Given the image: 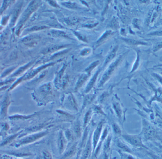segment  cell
Wrapping results in <instances>:
<instances>
[{
    "label": "cell",
    "mask_w": 162,
    "mask_h": 159,
    "mask_svg": "<svg viewBox=\"0 0 162 159\" xmlns=\"http://www.w3.org/2000/svg\"><path fill=\"white\" fill-rule=\"evenodd\" d=\"M74 33L76 36H77V37L80 40L82 41L83 42H87L86 38L85 36H84L81 33H79L78 32H74Z\"/></svg>",
    "instance_id": "obj_24"
},
{
    "label": "cell",
    "mask_w": 162,
    "mask_h": 159,
    "mask_svg": "<svg viewBox=\"0 0 162 159\" xmlns=\"http://www.w3.org/2000/svg\"><path fill=\"white\" fill-rule=\"evenodd\" d=\"M66 46L53 45L48 47V48L46 49L45 50H44V51H43V53L48 54V53H54V52L56 51L60 50L61 49L63 48Z\"/></svg>",
    "instance_id": "obj_8"
},
{
    "label": "cell",
    "mask_w": 162,
    "mask_h": 159,
    "mask_svg": "<svg viewBox=\"0 0 162 159\" xmlns=\"http://www.w3.org/2000/svg\"><path fill=\"white\" fill-rule=\"evenodd\" d=\"M99 72H100V71H98L94 75V77L92 78L91 81H90L89 83L88 84V85L87 86L86 89V93H88L89 91H90L91 89L92 88V87L94 86V85L95 83V81H96V79H97V78L98 75L99 74Z\"/></svg>",
    "instance_id": "obj_15"
},
{
    "label": "cell",
    "mask_w": 162,
    "mask_h": 159,
    "mask_svg": "<svg viewBox=\"0 0 162 159\" xmlns=\"http://www.w3.org/2000/svg\"><path fill=\"white\" fill-rule=\"evenodd\" d=\"M121 58H122V57H120V58L117 59L116 61L112 62L109 66L107 70L103 74V76L102 77V80L100 82L99 87L103 86V85L108 80V79H110L111 75L113 74V73H114V71L117 68V66H118V64H120V62L121 61Z\"/></svg>",
    "instance_id": "obj_3"
},
{
    "label": "cell",
    "mask_w": 162,
    "mask_h": 159,
    "mask_svg": "<svg viewBox=\"0 0 162 159\" xmlns=\"http://www.w3.org/2000/svg\"><path fill=\"white\" fill-rule=\"evenodd\" d=\"M51 35L55 37L65 38H69L68 35L65 32L61 30H52L50 32Z\"/></svg>",
    "instance_id": "obj_11"
},
{
    "label": "cell",
    "mask_w": 162,
    "mask_h": 159,
    "mask_svg": "<svg viewBox=\"0 0 162 159\" xmlns=\"http://www.w3.org/2000/svg\"><path fill=\"white\" fill-rule=\"evenodd\" d=\"M154 35H162V31L155 32Z\"/></svg>",
    "instance_id": "obj_31"
},
{
    "label": "cell",
    "mask_w": 162,
    "mask_h": 159,
    "mask_svg": "<svg viewBox=\"0 0 162 159\" xmlns=\"http://www.w3.org/2000/svg\"><path fill=\"white\" fill-rule=\"evenodd\" d=\"M11 82V81H7V82H3V83H0V86H3V85H6L7 84V83H9V82Z\"/></svg>",
    "instance_id": "obj_30"
},
{
    "label": "cell",
    "mask_w": 162,
    "mask_h": 159,
    "mask_svg": "<svg viewBox=\"0 0 162 159\" xmlns=\"http://www.w3.org/2000/svg\"><path fill=\"white\" fill-rule=\"evenodd\" d=\"M113 34V32L111 30H108L107 32H105L104 33V35L101 37L100 39H99V40L98 41V42H97V44H98V45H100V44H101V43H103V42L107 40V39L108 38L110 37V36L112 35Z\"/></svg>",
    "instance_id": "obj_13"
},
{
    "label": "cell",
    "mask_w": 162,
    "mask_h": 159,
    "mask_svg": "<svg viewBox=\"0 0 162 159\" xmlns=\"http://www.w3.org/2000/svg\"><path fill=\"white\" fill-rule=\"evenodd\" d=\"M46 132L38 133L36 134H33L32 135L29 136L28 137L25 138L20 141V144H25L31 143L41 138L47 134Z\"/></svg>",
    "instance_id": "obj_5"
},
{
    "label": "cell",
    "mask_w": 162,
    "mask_h": 159,
    "mask_svg": "<svg viewBox=\"0 0 162 159\" xmlns=\"http://www.w3.org/2000/svg\"><path fill=\"white\" fill-rule=\"evenodd\" d=\"M0 69H1V67H0Z\"/></svg>",
    "instance_id": "obj_33"
},
{
    "label": "cell",
    "mask_w": 162,
    "mask_h": 159,
    "mask_svg": "<svg viewBox=\"0 0 162 159\" xmlns=\"http://www.w3.org/2000/svg\"><path fill=\"white\" fill-rule=\"evenodd\" d=\"M0 14H1V13H0Z\"/></svg>",
    "instance_id": "obj_34"
},
{
    "label": "cell",
    "mask_w": 162,
    "mask_h": 159,
    "mask_svg": "<svg viewBox=\"0 0 162 159\" xmlns=\"http://www.w3.org/2000/svg\"><path fill=\"white\" fill-rule=\"evenodd\" d=\"M66 144V140L64 138L63 134L60 133L58 140V145H59V151L61 154L63 152Z\"/></svg>",
    "instance_id": "obj_12"
},
{
    "label": "cell",
    "mask_w": 162,
    "mask_h": 159,
    "mask_svg": "<svg viewBox=\"0 0 162 159\" xmlns=\"http://www.w3.org/2000/svg\"><path fill=\"white\" fill-rule=\"evenodd\" d=\"M55 64L54 62H53V63H51V64H47L43 65L42 66L39 67V68L35 69L32 70L30 72H29L26 73L22 78H21V79H19V80L17 81L13 85V86H11L10 89L11 90L13 89L14 87H15V86L17 85L18 84L21 83V82H23L24 81L27 80L31 79L32 78L34 77L35 75L37 74V73L40 72V71H42V70L45 69L46 68H47L48 67L53 65V64Z\"/></svg>",
    "instance_id": "obj_2"
},
{
    "label": "cell",
    "mask_w": 162,
    "mask_h": 159,
    "mask_svg": "<svg viewBox=\"0 0 162 159\" xmlns=\"http://www.w3.org/2000/svg\"><path fill=\"white\" fill-rule=\"evenodd\" d=\"M113 105L117 115H118V117H120L121 115V110L120 104L118 103H116Z\"/></svg>",
    "instance_id": "obj_22"
},
{
    "label": "cell",
    "mask_w": 162,
    "mask_h": 159,
    "mask_svg": "<svg viewBox=\"0 0 162 159\" xmlns=\"http://www.w3.org/2000/svg\"><path fill=\"white\" fill-rule=\"evenodd\" d=\"M39 39V37L37 35H30L24 38L22 42L25 45L29 46H33L37 43Z\"/></svg>",
    "instance_id": "obj_6"
},
{
    "label": "cell",
    "mask_w": 162,
    "mask_h": 159,
    "mask_svg": "<svg viewBox=\"0 0 162 159\" xmlns=\"http://www.w3.org/2000/svg\"><path fill=\"white\" fill-rule=\"evenodd\" d=\"M99 62V61H97V62H93L92 64H91V65H90L88 67V68H87L85 70V71L87 73H88V74H90L91 73L92 70L94 69V68L97 65H98Z\"/></svg>",
    "instance_id": "obj_18"
},
{
    "label": "cell",
    "mask_w": 162,
    "mask_h": 159,
    "mask_svg": "<svg viewBox=\"0 0 162 159\" xmlns=\"http://www.w3.org/2000/svg\"><path fill=\"white\" fill-rule=\"evenodd\" d=\"M91 53V49L90 48H84L81 51V55L82 56L88 55Z\"/></svg>",
    "instance_id": "obj_23"
},
{
    "label": "cell",
    "mask_w": 162,
    "mask_h": 159,
    "mask_svg": "<svg viewBox=\"0 0 162 159\" xmlns=\"http://www.w3.org/2000/svg\"><path fill=\"white\" fill-rule=\"evenodd\" d=\"M21 3L19 4L16 8L15 9L13 14V17L11 21V25H13L17 19L18 16L19 15V13L21 12Z\"/></svg>",
    "instance_id": "obj_9"
},
{
    "label": "cell",
    "mask_w": 162,
    "mask_h": 159,
    "mask_svg": "<svg viewBox=\"0 0 162 159\" xmlns=\"http://www.w3.org/2000/svg\"><path fill=\"white\" fill-rule=\"evenodd\" d=\"M75 151H76V147H75L74 146H73L71 147L70 149H69L68 152L65 154V155L63 157V158L65 159L66 158L70 156L71 155H72L73 154H74V152H75Z\"/></svg>",
    "instance_id": "obj_20"
},
{
    "label": "cell",
    "mask_w": 162,
    "mask_h": 159,
    "mask_svg": "<svg viewBox=\"0 0 162 159\" xmlns=\"http://www.w3.org/2000/svg\"><path fill=\"white\" fill-rule=\"evenodd\" d=\"M33 62H34V61H32V62H29V64H27L26 65H24L22 67H21L19 68V70H18V71H17L14 74L13 76H19V75L21 74L24 71H26L27 68H29V67H30V66L33 64Z\"/></svg>",
    "instance_id": "obj_16"
},
{
    "label": "cell",
    "mask_w": 162,
    "mask_h": 159,
    "mask_svg": "<svg viewBox=\"0 0 162 159\" xmlns=\"http://www.w3.org/2000/svg\"><path fill=\"white\" fill-rule=\"evenodd\" d=\"M88 77V75L86 74H83L80 76L76 85V90H78L80 88V87H82L84 83Z\"/></svg>",
    "instance_id": "obj_14"
},
{
    "label": "cell",
    "mask_w": 162,
    "mask_h": 159,
    "mask_svg": "<svg viewBox=\"0 0 162 159\" xmlns=\"http://www.w3.org/2000/svg\"><path fill=\"white\" fill-rule=\"evenodd\" d=\"M1 29H2V27L0 26V30H1Z\"/></svg>",
    "instance_id": "obj_32"
},
{
    "label": "cell",
    "mask_w": 162,
    "mask_h": 159,
    "mask_svg": "<svg viewBox=\"0 0 162 159\" xmlns=\"http://www.w3.org/2000/svg\"><path fill=\"white\" fill-rule=\"evenodd\" d=\"M90 144H88L85 149V151H84V154H82V159H86L89 155L91 151V147L90 146Z\"/></svg>",
    "instance_id": "obj_21"
},
{
    "label": "cell",
    "mask_w": 162,
    "mask_h": 159,
    "mask_svg": "<svg viewBox=\"0 0 162 159\" xmlns=\"http://www.w3.org/2000/svg\"><path fill=\"white\" fill-rule=\"evenodd\" d=\"M117 48L115 47V48L112 51H111V53L108 55L107 58H106V60L105 61L104 65H106L107 64L108 62H110L111 60L113 59L116 55V51H117Z\"/></svg>",
    "instance_id": "obj_17"
},
{
    "label": "cell",
    "mask_w": 162,
    "mask_h": 159,
    "mask_svg": "<svg viewBox=\"0 0 162 159\" xmlns=\"http://www.w3.org/2000/svg\"><path fill=\"white\" fill-rule=\"evenodd\" d=\"M44 157L45 159H52L51 154L47 152H44Z\"/></svg>",
    "instance_id": "obj_27"
},
{
    "label": "cell",
    "mask_w": 162,
    "mask_h": 159,
    "mask_svg": "<svg viewBox=\"0 0 162 159\" xmlns=\"http://www.w3.org/2000/svg\"><path fill=\"white\" fill-rule=\"evenodd\" d=\"M10 104V99L9 96H6L5 98L4 101L2 104L1 106V114L5 115L7 113V109L8 108L9 105Z\"/></svg>",
    "instance_id": "obj_10"
},
{
    "label": "cell",
    "mask_w": 162,
    "mask_h": 159,
    "mask_svg": "<svg viewBox=\"0 0 162 159\" xmlns=\"http://www.w3.org/2000/svg\"><path fill=\"white\" fill-rule=\"evenodd\" d=\"M48 28V27L45 26H34L30 28V29H28L27 31H29V32H35V31L45 30V29Z\"/></svg>",
    "instance_id": "obj_19"
},
{
    "label": "cell",
    "mask_w": 162,
    "mask_h": 159,
    "mask_svg": "<svg viewBox=\"0 0 162 159\" xmlns=\"http://www.w3.org/2000/svg\"><path fill=\"white\" fill-rule=\"evenodd\" d=\"M113 129H114V131H115L116 133H118L120 134L121 133V130L119 126L116 123H114L113 124Z\"/></svg>",
    "instance_id": "obj_26"
},
{
    "label": "cell",
    "mask_w": 162,
    "mask_h": 159,
    "mask_svg": "<svg viewBox=\"0 0 162 159\" xmlns=\"http://www.w3.org/2000/svg\"><path fill=\"white\" fill-rule=\"evenodd\" d=\"M9 19V16H5L4 17H3L2 21H1L2 25H5L7 22L8 21Z\"/></svg>",
    "instance_id": "obj_28"
},
{
    "label": "cell",
    "mask_w": 162,
    "mask_h": 159,
    "mask_svg": "<svg viewBox=\"0 0 162 159\" xmlns=\"http://www.w3.org/2000/svg\"><path fill=\"white\" fill-rule=\"evenodd\" d=\"M102 123H100L96 128V130L94 131V133L93 140H93L92 143H93L94 150L95 149L97 144L99 141L100 133L102 132Z\"/></svg>",
    "instance_id": "obj_7"
},
{
    "label": "cell",
    "mask_w": 162,
    "mask_h": 159,
    "mask_svg": "<svg viewBox=\"0 0 162 159\" xmlns=\"http://www.w3.org/2000/svg\"><path fill=\"white\" fill-rule=\"evenodd\" d=\"M155 77L157 78V79H158V81H159V82L162 84V77L158 75L155 74Z\"/></svg>",
    "instance_id": "obj_29"
},
{
    "label": "cell",
    "mask_w": 162,
    "mask_h": 159,
    "mask_svg": "<svg viewBox=\"0 0 162 159\" xmlns=\"http://www.w3.org/2000/svg\"><path fill=\"white\" fill-rule=\"evenodd\" d=\"M122 137L129 144L136 147H144L142 142L141 137L139 135H123Z\"/></svg>",
    "instance_id": "obj_4"
},
{
    "label": "cell",
    "mask_w": 162,
    "mask_h": 159,
    "mask_svg": "<svg viewBox=\"0 0 162 159\" xmlns=\"http://www.w3.org/2000/svg\"><path fill=\"white\" fill-rule=\"evenodd\" d=\"M37 7H38L37 3H36L35 1H32V3L29 4V5L28 6L27 10H26V11L24 12L22 16L21 17V19L19 20V24H18L17 29V33H19L21 28L22 27V26L23 25L25 22L29 18L30 14L37 9Z\"/></svg>",
    "instance_id": "obj_1"
},
{
    "label": "cell",
    "mask_w": 162,
    "mask_h": 159,
    "mask_svg": "<svg viewBox=\"0 0 162 159\" xmlns=\"http://www.w3.org/2000/svg\"><path fill=\"white\" fill-rule=\"evenodd\" d=\"M62 4L66 7L69 8L74 9L77 7L75 3H70H70H63Z\"/></svg>",
    "instance_id": "obj_25"
}]
</instances>
